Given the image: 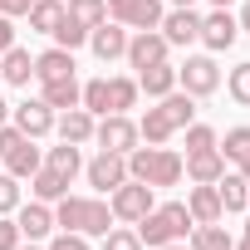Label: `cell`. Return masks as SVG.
<instances>
[{
	"label": "cell",
	"mask_w": 250,
	"mask_h": 250,
	"mask_svg": "<svg viewBox=\"0 0 250 250\" xmlns=\"http://www.w3.org/2000/svg\"><path fill=\"white\" fill-rule=\"evenodd\" d=\"M182 133H187V152H206V147H216V128H206V123H196V118L187 123Z\"/></svg>",
	"instance_id": "cell-35"
},
{
	"label": "cell",
	"mask_w": 250,
	"mask_h": 250,
	"mask_svg": "<svg viewBox=\"0 0 250 250\" xmlns=\"http://www.w3.org/2000/svg\"><path fill=\"white\" fill-rule=\"evenodd\" d=\"M15 206H20V177L0 172V216H15Z\"/></svg>",
	"instance_id": "cell-36"
},
{
	"label": "cell",
	"mask_w": 250,
	"mask_h": 250,
	"mask_svg": "<svg viewBox=\"0 0 250 250\" xmlns=\"http://www.w3.org/2000/svg\"><path fill=\"white\" fill-rule=\"evenodd\" d=\"M44 167H54L59 177H69V182H74V177L83 172V152H79L74 143H59V147H49V152H44Z\"/></svg>",
	"instance_id": "cell-24"
},
{
	"label": "cell",
	"mask_w": 250,
	"mask_h": 250,
	"mask_svg": "<svg viewBox=\"0 0 250 250\" xmlns=\"http://www.w3.org/2000/svg\"><path fill=\"white\" fill-rule=\"evenodd\" d=\"M54 44H59V49H69V54H74V49H83V44H88V25H79V20L64 10V20L54 25Z\"/></svg>",
	"instance_id": "cell-30"
},
{
	"label": "cell",
	"mask_w": 250,
	"mask_h": 250,
	"mask_svg": "<svg viewBox=\"0 0 250 250\" xmlns=\"http://www.w3.org/2000/svg\"><path fill=\"white\" fill-rule=\"evenodd\" d=\"M162 15V0H108V20H118L123 30H157Z\"/></svg>",
	"instance_id": "cell-9"
},
{
	"label": "cell",
	"mask_w": 250,
	"mask_h": 250,
	"mask_svg": "<svg viewBox=\"0 0 250 250\" xmlns=\"http://www.w3.org/2000/svg\"><path fill=\"white\" fill-rule=\"evenodd\" d=\"M226 88H230V98H235L240 108H250V59L235 64V69L226 74Z\"/></svg>",
	"instance_id": "cell-34"
},
{
	"label": "cell",
	"mask_w": 250,
	"mask_h": 250,
	"mask_svg": "<svg viewBox=\"0 0 250 250\" xmlns=\"http://www.w3.org/2000/svg\"><path fill=\"white\" fill-rule=\"evenodd\" d=\"M221 172H226L221 147H206V152H187L182 157V177H191V182H221Z\"/></svg>",
	"instance_id": "cell-19"
},
{
	"label": "cell",
	"mask_w": 250,
	"mask_h": 250,
	"mask_svg": "<svg viewBox=\"0 0 250 250\" xmlns=\"http://www.w3.org/2000/svg\"><path fill=\"white\" fill-rule=\"evenodd\" d=\"M30 191H35V201H59V196H69V177H59L54 167H40L30 177Z\"/></svg>",
	"instance_id": "cell-25"
},
{
	"label": "cell",
	"mask_w": 250,
	"mask_h": 250,
	"mask_svg": "<svg viewBox=\"0 0 250 250\" xmlns=\"http://www.w3.org/2000/svg\"><path fill=\"white\" fill-rule=\"evenodd\" d=\"M103 250H143V240H138V230H128V226H113V230L103 235Z\"/></svg>",
	"instance_id": "cell-37"
},
{
	"label": "cell",
	"mask_w": 250,
	"mask_h": 250,
	"mask_svg": "<svg viewBox=\"0 0 250 250\" xmlns=\"http://www.w3.org/2000/svg\"><path fill=\"white\" fill-rule=\"evenodd\" d=\"M177 5H191V0H177Z\"/></svg>",
	"instance_id": "cell-49"
},
{
	"label": "cell",
	"mask_w": 250,
	"mask_h": 250,
	"mask_svg": "<svg viewBox=\"0 0 250 250\" xmlns=\"http://www.w3.org/2000/svg\"><path fill=\"white\" fill-rule=\"evenodd\" d=\"M88 49H93L103 64H113V59L128 54V30H123L118 20H103V25H93V30H88Z\"/></svg>",
	"instance_id": "cell-16"
},
{
	"label": "cell",
	"mask_w": 250,
	"mask_h": 250,
	"mask_svg": "<svg viewBox=\"0 0 250 250\" xmlns=\"http://www.w3.org/2000/svg\"><path fill=\"white\" fill-rule=\"evenodd\" d=\"M79 93H83V83L69 74V79H44L40 83V98L54 108V113H64V108H79Z\"/></svg>",
	"instance_id": "cell-22"
},
{
	"label": "cell",
	"mask_w": 250,
	"mask_h": 250,
	"mask_svg": "<svg viewBox=\"0 0 250 250\" xmlns=\"http://www.w3.org/2000/svg\"><path fill=\"white\" fill-rule=\"evenodd\" d=\"M191 211H187V201H162V206H152L133 230H138V240L143 245H152V250H162V245H172V240H187L191 235Z\"/></svg>",
	"instance_id": "cell-3"
},
{
	"label": "cell",
	"mask_w": 250,
	"mask_h": 250,
	"mask_svg": "<svg viewBox=\"0 0 250 250\" xmlns=\"http://www.w3.org/2000/svg\"><path fill=\"white\" fill-rule=\"evenodd\" d=\"M0 123H10V103L5 98H0Z\"/></svg>",
	"instance_id": "cell-46"
},
{
	"label": "cell",
	"mask_w": 250,
	"mask_h": 250,
	"mask_svg": "<svg viewBox=\"0 0 250 250\" xmlns=\"http://www.w3.org/2000/svg\"><path fill=\"white\" fill-rule=\"evenodd\" d=\"M64 10H69L79 25H88V30H93V25H103V20H108V0H69Z\"/></svg>",
	"instance_id": "cell-31"
},
{
	"label": "cell",
	"mask_w": 250,
	"mask_h": 250,
	"mask_svg": "<svg viewBox=\"0 0 250 250\" xmlns=\"http://www.w3.org/2000/svg\"><path fill=\"white\" fill-rule=\"evenodd\" d=\"M83 177H88V187L93 191H113V187H123V182H128V157H123V152H103L98 147V157L83 167Z\"/></svg>",
	"instance_id": "cell-11"
},
{
	"label": "cell",
	"mask_w": 250,
	"mask_h": 250,
	"mask_svg": "<svg viewBox=\"0 0 250 250\" xmlns=\"http://www.w3.org/2000/svg\"><path fill=\"white\" fill-rule=\"evenodd\" d=\"M15 250H44V245H40V240H20Z\"/></svg>",
	"instance_id": "cell-45"
},
{
	"label": "cell",
	"mask_w": 250,
	"mask_h": 250,
	"mask_svg": "<svg viewBox=\"0 0 250 250\" xmlns=\"http://www.w3.org/2000/svg\"><path fill=\"white\" fill-rule=\"evenodd\" d=\"M93 143H98L103 152H123V157H128L143 138H138V123H133L128 113H103V118L93 123Z\"/></svg>",
	"instance_id": "cell-7"
},
{
	"label": "cell",
	"mask_w": 250,
	"mask_h": 250,
	"mask_svg": "<svg viewBox=\"0 0 250 250\" xmlns=\"http://www.w3.org/2000/svg\"><path fill=\"white\" fill-rule=\"evenodd\" d=\"M15 226H20L25 240H49V230H54V211H49V201L15 206Z\"/></svg>",
	"instance_id": "cell-17"
},
{
	"label": "cell",
	"mask_w": 250,
	"mask_h": 250,
	"mask_svg": "<svg viewBox=\"0 0 250 250\" xmlns=\"http://www.w3.org/2000/svg\"><path fill=\"white\" fill-rule=\"evenodd\" d=\"M196 118V98L191 93H182V88H172L167 98H157V108H147L143 113V123H138V138L147 143V147H162V143H172L187 123Z\"/></svg>",
	"instance_id": "cell-1"
},
{
	"label": "cell",
	"mask_w": 250,
	"mask_h": 250,
	"mask_svg": "<svg viewBox=\"0 0 250 250\" xmlns=\"http://www.w3.org/2000/svg\"><path fill=\"white\" fill-rule=\"evenodd\" d=\"M10 123L25 133V138H44V133H54V108L44 103V98H25V103H10Z\"/></svg>",
	"instance_id": "cell-10"
},
{
	"label": "cell",
	"mask_w": 250,
	"mask_h": 250,
	"mask_svg": "<svg viewBox=\"0 0 250 250\" xmlns=\"http://www.w3.org/2000/svg\"><path fill=\"white\" fill-rule=\"evenodd\" d=\"M69 74H74V54H69V49L54 44V49L35 54V79H40V83H44V79H69Z\"/></svg>",
	"instance_id": "cell-23"
},
{
	"label": "cell",
	"mask_w": 250,
	"mask_h": 250,
	"mask_svg": "<svg viewBox=\"0 0 250 250\" xmlns=\"http://www.w3.org/2000/svg\"><path fill=\"white\" fill-rule=\"evenodd\" d=\"M162 250H191V245H187V240H172V245H162Z\"/></svg>",
	"instance_id": "cell-47"
},
{
	"label": "cell",
	"mask_w": 250,
	"mask_h": 250,
	"mask_svg": "<svg viewBox=\"0 0 250 250\" xmlns=\"http://www.w3.org/2000/svg\"><path fill=\"white\" fill-rule=\"evenodd\" d=\"M20 240H25V235H20V226H15L10 216H0V250H15Z\"/></svg>",
	"instance_id": "cell-39"
},
{
	"label": "cell",
	"mask_w": 250,
	"mask_h": 250,
	"mask_svg": "<svg viewBox=\"0 0 250 250\" xmlns=\"http://www.w3.org/2000/svg\"><path fill=\"white\" fill-rule=\"evenodd\" d=\"M211 5H221V10H230V0H211Z\"/></svg>",
	"instance_id": "cell-48"
},
{
	"label": "cell",
	"mask_w": 250,
	"mask_h": 250,
	"mask_svg": "<svg viewBox=\"0 0 250 250\" xmlns=\"http://www.w3.org/2000/svg\"><path fill=\"white\" fill-rule=\"evenodd\" d=\"M187 245H191V250H235V240L221 230V221H216V226H191Z\"/></svg>",
	"instance_id": "cell-28"
},
{
	"label": "cell",
	"mask_w": 250,
	"mask_h": 250,
	"mask_svg": "<svg viewBox=\"0 0 250 250\" xmlns=\"http://www.w3.org/2000/svg\"><path fill=\"white\" fill-rule=\"evenodd\" d=\"M235 25H240V35H250V5H245V10L235 15Z\"/></svg>",
	"instance_id": "cell-42"
},
{
	"label": "cell",
	"mask_w": 250,
	"mask_h": 250,
	"mask_svg": "<svg viewBox=\"0 0 250 250\" xmlns=\"http://www.w3.org/2000/svg\"><path fill=\"white\" fill-rule=\"evenodd\" d=\"M138 88H143L147 98H167V93L177 88V64L162 59V64H152V69H138Z\"/></svg>",
	"instance_id": "cell-21"
},
{
	"label": "cell",
	"mask_w": 250,
	"mask_h": 250,
	"mask_svg": "<svg viewBox=\"0 0 250 250\" xmlns=\"http://www.w3.org/2000/svg\"><path fill=\"white\" fill-rule=\"evenodd\" d=\"M0 74H5V83H15V88H30V79H35V54L20 49V44H10L5 54H0Z\"/></svg>",
	"instance_id": "cell-20"
},
{
	"label": "cell",
	"mask_w": 250,
	"mask_h": 250,
	"mask_svg": "<svg viewBox=\"0 0 250 250\" xmlns=\"http://www.w3.org/2000/svg\"><path fill=\"white\" fill-rule=\"evenodd\" d=\"M30 5H35V0H0V15L15 20V15H30Z\"/></svg>",
	"instance_id": "cell-40"
},
{
	"label": "cell",
	"mask_w": 250,
	"mask_h": 250,
	"mask_svg": "<svg viewBox=\"0 0 250 250\" xmlns=\"http://www.w3.org/2000/svg\"><path fill=\"white\" fill-rule=\"evenodd\" d=\"M172 54V44L162 40V30H138L133 40H128V54H123V59H128L133 69H152V64H162Z\"/></svg>",
	"instance_id": "cell-12"
},
{
	"label": "cell",
	"mask_w": 250,
	"mask_h": 250,
	"mask_svg": "<svg viewBox=\"0 0 250 250\" xmlns=\"http://www.w3.org/2000/svg\"><path fill=\"white\" fill-rule=\"evenodd\" d=\"M245 191H250V182H245L240 172H221V182H216L221 211H245Z\"/></svg>",
	"instance_id": "cell-26"
},
{
	"label": "cell",
	"mask_w": 250,
	"mask_h": 250,
	"mask_svg": "<svg viewBox=\"0 0 250 250\" xmlns=\"http://www.w3.org/2000/svg\"><path fill=\"white\" fill-rule=\"evenodd\" d=\"M157 30H162V40H167V44L187 49L191 40H201V15H196L191 5H177V10H167V15H162V25H157Z\"/></svg>",
	"instance_id": "cell-13"
},
{
	"label": "cell",
	"mask_w": 250,
	"mask_h": 250,
	"mask_svg": "<svg viewBox=\"0 0 250 250\" xmlns=\"http://www.w3.org/2000/svg\"><path fill=\"white\" fill-rule=\"evenodd\" d=\"M152 206H157V191H152L147 182H133V177L108 191V211H113V221H123V226H138Z\"/></svg>",
	"instance_id": "cell-6"
},
{
	"label": "cell",
	"mask_w": 250,
	"mask_h": 250,
	"mask_svg": "<svg viewBox=\"0 0 250 250\" xmlns=\"http://www.w3.org/2000/svg\"><path fill=\"white\" fill-rule=\"evenodd\" d=\"M93 113L79 103V108H64V113H54V133H59V143H74V147H83V143H93Z\"/></svg>",
	"instance_id": "cell-15"
},
{
	"label": "cell",
	"mask_w": 250,
	"mask_h": 250,
	"mask_svg": "<svg viewBox=\"0 0 250 250\" xmlns=\"http://www.w3.org/2000/svg\"><path fill=\"white\" fill-rule=\"evenodd\" d=\"M10 44H15V25H10V20H5V15H0V54H5V49H10Z\"/></svg>",
	"instance_id": "cell-41"
},
{
	"label": "cell",
	"mask_w": 250,
	"mask_h": 250,
	"mask_svg": "<svg viewBox=\"0 0 250 250\" xmlns=\"http://www.w3.org/2000/svg\"><path fill=\"white\" fill-rule=\"evenodd\" d=\"M128 177H133V182H147L152 191L177 187V182H182V152H172L167 143H162V147H133V152H128Z\"/></svg>",
	"instance_id": "cell-4"
},
{
	"label": "cell",
	"mask_w": 250,
	"mask_h": 250,
	"mask_svg": "<svg viewBox=\"0 0 250 250\" xmlns=\"http://www.w3.org/2000/svg\"><path fill=\"white\" fill-rule=\"evenodd\" d=\"M177 88L191 93V98H211V93L221 88V69H216V59H211V54H191V59L177 69Z\"/></svg>",
	"instance_id": "cell-8"
},
{
	"label": "cell",
	"mask_w": 250,
	"mask_h": 250,
	"mask_svg": "<svg viewBox=\"0 0 250 250\" xmlns=\"http://www.w3.org/2000/svg\"><path fill=\"white\" fill-rule=\"evenodd\" d=\"M0 167H5L10 177H35L44 167V152L35 147V138H25L15 123H0Z\"/></svg>",
	"instance_id": "cell-5"
},
{
	"label": "cell",
	"mask_w": 250,
	"mask_h": 250,
	"mask_svg": "<svg viewBox=\"0 0 250 250\" xmlns=\"http://www.w3.org/2000/svg\"><path fill=\"white\" fill-rule=\"evenodd\" d=\"M0 83H5V74H0Z\"/></svg>",
	"instance_id": "cell-50"
},
{
	"label": "cell",
	"mask_w": 250,
	"mask_h": 250,
	"mask_svg": "<svg viewBox=\"0 0 250 250\" xmlns=\"http://www.w3.org/2000/svg\"><path fill=\"white\" fill-rule=\"evenodd\" d=\"M235 172H240V177H245V182H250V152H245V157H240V162H235Z\"/></svg>",
	"instance_id": "cell-43"
},
{
	"label": "cell",
	"mask_w": 250,
	"mask_h": 250,
	"mask_svg": "<svg viewBox=\"0 0 250 250\" xmlns=\"http://www.w3.org/2000/svg\"><path fill=\"white\" fill-rule=\"evenodd\" d=\"M138 79H108V113H128L138 108Z\"/></svg>",
	"instance_id": "cell-29"
},
{
	"label": "cell",
	"mask_w": 250,
	"mask_h": 250,
	"mask_svg": "<svg viewBox=\"0 0 250 250\" xmlns=\"http://www.w3.org/2000/svg\"><path fill=\"white\" fill-rule=\"evenodd\" d=\"M54 226L59 230H79V235H108L113 230V211L98 196H59L54 201Z\"/></svg>",
	"instance_id": "cell-2"
},
{
	"label": "cell",
	"mask_w": 250,
	"mask_h": 250,
	"mask_svg": "<svg viewBox=\"0 0 250 250\" xmlns=\"http://www.w3.org/2000/svg\"><path fill=\"white\" fill-rule=\"evenodd\" d=\"M240 40V25H235V15L230 10H211V15H201V44L211 49V54H221V49H230Z\"/></svg>",
	"instance_id": "cell-14"
},
{
	"label": "cell",
	"mask_w": 250,
	"mask_h": 250,
	"mask_svg": "<svg viewBox=\"0 0 250 250\" xmlns=\"http://www.w3.org/2000/svg\"><path fill=\"white\" fill-rule=\"evenodd\" d=\"M25 20H30V30H35V35H54V25L64 20V5H59V0H35Z\"/></svg>",
	"instance_id": "cell-27"
},
{
	"label": "cell",
	"mask_w": 250,
	"mask_h": 250,
	"mask_svg": "<svg viewBox=\"0 0 250 250\" xmlns=\"http://www.w3.org/2000/svg\"><path fill=\"white\" fill-rule=\"evenodd\" d=\"M44 250H93V245H88V235H79V230H59V235H49Z\"/></svg>",
	"instance_id": "cell-38"
},
{
	"label": "cell",
	"mask_w": 250,
	"mask_h": 250,
	"mask_svg": "<svg viewBox=\"0 0 250 250\" xmlns=\"http://www.w3.org/2000/svg\"><path fill=\"white\" fill-rule=\"evenodd\" d=\"M79 103H83L93 118H103V113H108V79H88L83 93H79Z\"/></svg>",
	"instance_id": "cell-33"
},
{
	"label": "cell",
	"mask_w": 250,
	"mask_h": 250,
	"mask_svg": "<svg viewBox=\"0 0 250 250\" xmlns=\"http://www.w3.org/2000/svg\"><path fill=\"white\" fill-rule=\"evenodd\" d=\"M187 211H191L196 226H216V221L226 216V211H221V196H216V182H196L191 196H187Z\"/></svg>",
	"instance_id": "cell-18"
},
{
	"label": "cell",
	"mask_w": 250,
	"mask_h": 250,
	"mask_svg": "<svg viewBox=\"0 0 250 250\" xmlns=\"http://www.w3.org/2000/svg\"><path fill=\"white\" fill-rule=\"evenodd\" d=\"M216 147H221L226 162H240V157L250 152V128H245V123H240V128H230L226 138H216Z\"/></svg>",
	"instance_id": "cell-32"
},
{
	"label": "cell",
	"mask_w": 250,
	"mask_h": 250,
	"mask_svg": "<svg viewBox=\"0 0 250 250\" xmlns=\"http://www.w3.org/2000/svg\"><path fill=\"white\" fill-rule=\"evenodd\" d=\"M235 250H250V221H245V230H240V240H235Z\"/></svg>",
	"instance_id": "cell-44"
}]
</instances>
